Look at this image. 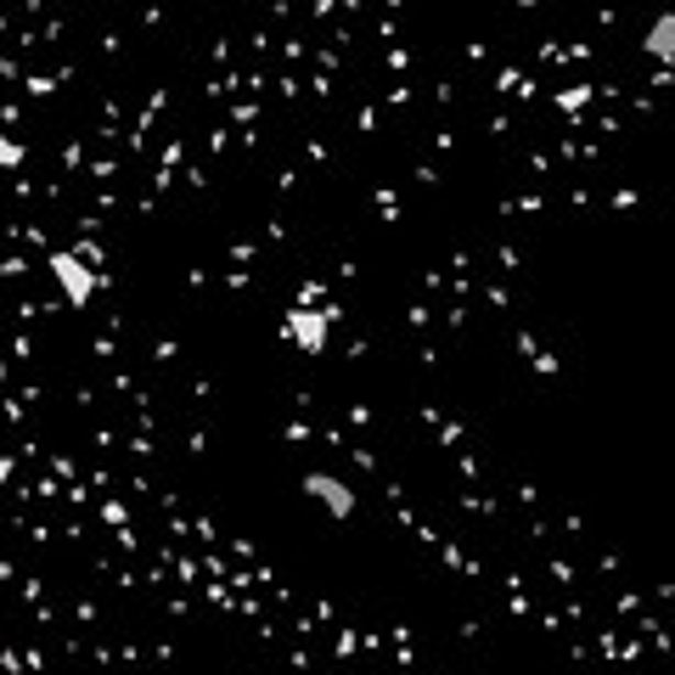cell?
Here are the masks:
<instances>
[{"mask_svg": "<svg viewBox=\"0 0 675 675\" xmlns=\"http://www.w3.org/2000/svg\"><path fill=\"white\" fill-rule=\"evenodd\" d=\"M45 270H52V281L63 287V299H68L74 310H85V305L96 299V270H90V259H85V254H74V248H52V254H45Z\"/></svg>", "mask_w": 675, "mask_h": 675, "instance_id": "1", "label": "cell"}, {"mask_svg": "<svg viewBox=\"0 0 675 675\" xmlns=\"http://www.w3.org/2000/svg\"><path fill=\"white\" fill-rule=\"evenodd\" d=\"M281 338H287L294 350H305V355H327V344H332V316L316 310V305H299V310L281 316Z\"/></svg>", "mask_w": 675, "mask_h": 675, "instance_id": "2", "label": "cell"}, {"mask_svg": "<svg viewBox=\"0 0 675 675\" xmlns=\"http://www.w3.org/2000/svg\"><path fill=\"white\" fill-rule=\"evenodd\" d=\"M305 490L338 518V523H344V518H355L361 512V501H355V490L344 485V478H338V473H305Z\"/></svg>", "mask_w": 675, "mask_h": 675, "instance_id": "3", "label": "cell"}, {"mask_svg": "<svg viewBox=\"0 0 675 675\" xmlns=\"http://www.w3.org/2000/svg\"><path fill=\"white\" fill-rule=\"evenodd\" d=\"M642 52H648L653 63H675V12H659V18L648 23Z\"/></svg>", "mask_w": 675, "mask_h": 675, "instance_id": "4", "label": "cell"}, {"mask_svg": "<svg viewBox=\"0 0 675 675\" xmlns=\"http://www.w3.org/2000/svg\"><path fill=\"white\" fill-rule=\"evenodd\" d=\"M29 158V147H23V141H12V135H0V164H7V169H18Z\"/></svg>", "mask_w": 675, "mask_h": 675, "instance_id": "5", "label": "cell"}]
</instances>
